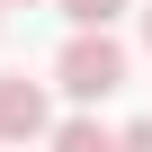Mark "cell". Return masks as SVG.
Here are the masks:
<instances>
[{"label":"cell","instance_id":"5b68a950","mask_svg":"<svg viewBox=\"0 0 152 152\" xmlns=\"http://www.w3.org/2000/svg\"><path fill=\"white\" fill-rule=\"evenodd\" d=\"M143 45H152V9H143Z\"/></svg>","mask_w":152,"mask_h":152},{"label":"cell","instance_id":"8992f818","mask_svg":"<svg viewBox=\"0 0 152 152\" xmlns=\"http://www.w3.org/2000/svg\"><path fill=\"white\" fill-rule=\"evenodd\" d=\"M0 27H9V0H0Z\"/></svg>","mask_w":152,"mask_h":152},{"label":"cell","instance_id":"277c9868","mask_svg":"<svg viewBox=\"0 0 152 152\" xmlns=\"http://www.w3.org/2000/svg\"><path fill=\"white\" fill-rule=\"evenodd\" d=\"M54 9H63L72 27H116V18H125V0H54Z\"/></svg>","mask_w":152,"mask_h":152},{"label":"cell","instance_id":"3957f363","mask_svg":"<svg viewBox=\"0 0 152 152\" xmlns=\"http://www.w3.org/2000/svg\"><path fill=\"white\" fill-rule=\"evenodd\" d=\"M54 143H63V152H107L116 134H107L99 116H63V125H54Z\"/></svg>","mask_w":152,"mask_h":152},{"label":"cell","instance_id":"6da1fadb","mask_svg":"<svg viewBox=\"0 0 152 152\" xmlns=\"http://www.w3.org/2000/svg\"><path fill=\"white\" fill-rule=\"evenodd\" d=\"M54 90L81 99V107L116 99V90H125V45H116L107 27H72V45L54 54Z\"/></svg>","mask_w":152,"mask_h":152},{"label":"cell","instance_id":"7a4b0ae2","mask_svg":"<svg viewBox=\"0 0 152 152\" xmlns=\"http://www.w3.org/2000/svg\"><path fill=\"white\" fill-rule=\"evenodd\" d=\"M36 134H54L45 81H27V72H0V143H36Z\"/></svg>","mask_w":152,"mask_h":152},{"label":"cell","instance_id":"52a82bcc","mask_svg":"<svg viewBox=\"0 0 152 152\" xmlns=\"http://www.w3.org/2000/svg\"><path fill=\"white\" fill-rule=\"evenodd\" d=\"M9 9H36V0H9Z\"/></svg>","mask_w":152,"mask_h":152}]
</instances>
